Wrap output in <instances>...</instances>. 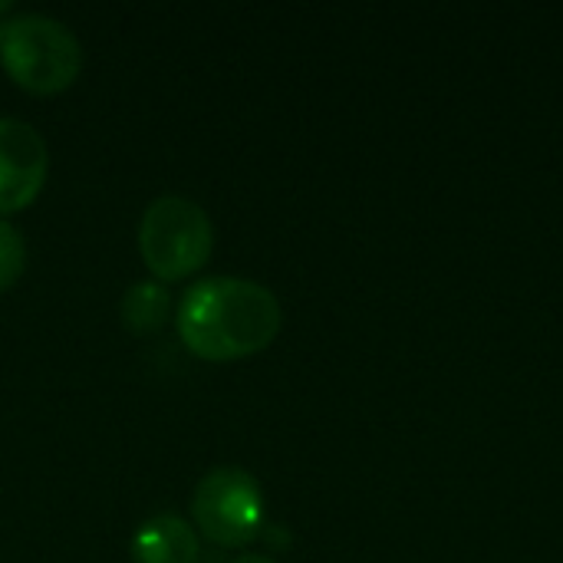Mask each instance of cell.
Segmentation results:
<instances>
[{
    "mask_svg": "<svg viewBox=\"0 0 563 563\" xmlns=\"http://www.w3.org/2000/svg\"><path fill=\"white\" fill-rule=\"evenodd\" d=\"M175 320L195 356L224 363L274 343L280 330V303L257 280L205 277L188 287Z\"/></svg>",
    "mask_w": 563,
    "mask_h": 563,
    "instance_id": "obj_1",
    "label": "cell"
},
{
    "mask_svg": "<svg viewBox=\"0 0 563 563\" xmlns=\"http://www.w3.org/2000/svg\"><path fill=\"white\" fill-rule=\"evenodd\" d=\"M0 63L16 86L49 96L79 76L82 46L63 20L20 13L0 23Z\"/></svg>",
    "mask_w": 563,
    "mask_h": 563,
    "instance_id": "obj_2",
    "label": "cell"
},
{
    "mask_svg": "<svg viewBox=\"0 0 563 563\" xmlns=\"http://www.w3.org/2000/svg\"><path fill=\"white\" fill-rule=\"evenodd\" d=\"M139 247L158 280H181L211 257L214 228L198 201L185 195H158L142 211Z\"/></svg>",
    "mask_w": 563,
    "mask_h": 563,
    "instance_id": "obj_3",
    "label": "cell"
},
{
    "mask_svg": "<svg viewBox=\"0 0 563 563\" xmlns=\"http://www.w3.org/2000/svg\"><path fill=\"white\" fill-rule=\"evenodd\" d=\"M191 515L201 534L218 548L251 544L264 528L261 485L244 468H211L191 495Z\"/></svg>",
    "mask_w": 563,
    "mask_h": 563,
    "instance_id": "obj_4",
    "label": "cell"
},
{
    "mask_svg": "<svg viewBox=\"0 0 563 563\" xmlns=\"http://www.w3.org/2000/svg\"><path fill=\"white\" fill-rule=\"evenodd\" d=\"M49 172V152L43 135L23 122L0 115V214L26 208Z\"/></svg>",
    "mask_w": 563,
    "mask_h": 563,
    "instance_id": "obj_5",
    "label": "cell"
},
{
    "mask_svg": "<svg viewBox=\"0 0 563 563\" xmlns=\"http://www.w3.org/2000/svg\"><path fill=\"white\" fill-rule=\"evenodd\" d=\"M132 561L135 563H198V538L178 515H155L139 525L132 534Z\"/></svg>",
    "mask_w": 563,
    "mask_h": 563,
    "instance_id": "obj_6",
    "label": "cell"
},
{
    "mask_svg": "<svg viewBox=\"0 0 563 563\" xmlns=\"http://www.w3.org/2000/svg\"><path fill=\"white\" fill-rule=\"evenodd\" d=\"M168 310H172V297L155 280H139L122 297V323H125V330H132L139 336L155 333L168 320Z\"/></svg>",
    "mask_w": 563,
    "mask_h": 563,
    "instance_id": "obj_7",
    "label": "cell"
},
{
    "mask_svg": "<svg viewBox=\"0 0 563 563\" xmlns=\"http://www.w3.org/2000/svg\"><path fill=\"white\" fill-rule=\"evenodd\" d=\"M26 267V244L20 231L0 218V290H10Z\"/></svg>",
    "mask_w": 563,
    "mask_h": 563,
    "instance_id": "obj_8",
    "label": "cell"
},
{
    "mask_svg": "<svg viewBox=\"0 0 563 563\" xmlns=\"http://www.w3.org/2000/svg\"><path fill=\"white\" fill-rule=\"evenodd\" d=\"M231 563H274L271 558H264V554H241L238 561H231Z\"/></svg>",
    "mask_w": 563,
    "mask_h": 563,
    "instance_id": "obj_9",
    "label": "cell"
}]
</instances>
